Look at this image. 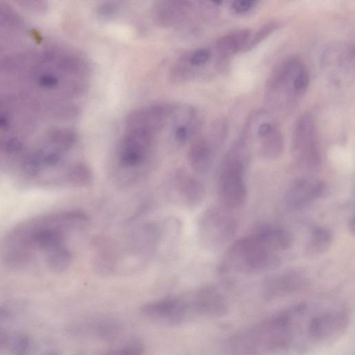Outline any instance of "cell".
<instances>
[{
    "label": "cell",
    "mask_w": 355,
    "mask_h": 355,
    "mask_svg": "<svg viewBox=\"0 0 355 355\" xmlns=\"http://www.w3.org/2000/svg\"><path fill=\"white\" fill-rule=\"evenodd\" d=\"M89 223L86 214L69 211L40 216L22 223L7 236L3 246L2 258L12 268L29 264L36 252L66 247L70 236L85 230Z\"/></svg>",
    "instance_id": "6da1fadb"
},
{
    "label": "cell",
    "mask_w": 355,
    "mask_h": 355,
    "mask_svg": "<svg viewBox=\"0 0 355 355\" xmlns=\"http://www.w3.org/2000/svg\"><path fill=\"white\" fill-rule=\"evenodd\" d=\"M141 312L148 319L167 325H180L193 313L190 301L172 298L147 303Z\"/></svg>",
    "instance_id": "8fae6325"
},
{
    "label": "cell",
    "mask_w": 355,
    "mask_h": 355,
    "mask_svg": "<svg viewBox=\"0 0 355 355\" xmlns=\"http://www.w3.org/2000/svg\"><path fill=\"white\" fill-rule=\"evenodd\" d=\"M304 64L297 58H290L280 65L270 78L266 96L270 105L292 108L304 95L297 86V78Z\"/></svg>",
    "instance_id": "277c9868"
},
{
    "label": "cell",
    "mask_w": 355,
    "mask_h": 355,
    "mask_svg": "<svg viewBox=\"0 0 355 355\" xmlns=\"http://www.w3.org/2000/svg\"><path fill=\"white\" fill-rule=\"evenodd\" d=\"M254 234L274 253L289 250L293 243L292 236L288 231L274 225H261L255 230Z\"/></svg>",
    "instance_id": "ac0fdd59"
},
{
    "label": "cell",
    "mask_w": 355,
    "mask_h": 355,
    "mask_svg": "<svg viewBox=\"0 0 355 355\" xmlns=\"http://www.w3.org/2000/svg\"><path fill=\"white\" fill-rule=\"evenodd\" d=\"M278 23L276 22H272L264 26L257 32L252 42L250 44V47H254L257 44L260 43L262 41L265 40V38L274 32L278 28Z\"/></svg>",
    "instance_id": "484cf974"
},
{
    "label": "cell",
    "mask_w": 355,
    "mask_h": 355,
    "mask_svg": "<svg viewBox=\"0 0 355 355\" xmlns=\"http://www.w3.org/2000/svg\"><path fill=\"white\" fill-rule=\"evenodd\" d=\"M256 5V2L253 0H241L234 2L232 8L236 13L244 14L250 11Z\"/></svg>",
    "instance_id": "83f0119b"
},
{
    "label": "cell",
    "mask_w": 355,
    "mask_h": 355,
    "mask_svg": "<svg viewBox=\"0 0 355 355\" xmlns=\"http://www.w3.org/2000/svg\"><path fill=\"white\" fill-rule=\"evenodd\" d=\"M177 110L171 103H159L136 110L128 117V130H143L156 135L166 125Z\"/></svg>",
    "instance_id": "9c48e42d"
},
{
    "label": "cell",
    "mask_w": 355,
    "mask_h": 355,
    "mask_svg": "<svg viewBox=\"0 0 355 355\" xmlns=\"http://www.w3.org/2000/svg\"><path fill=\"white\" fill-rule=\"evenodd\" d=\"M202 219L203 239L213 247H220L230 241L238 229L236 219L225 210H210Z\"/></svg>",
    "instance_id": "ba28073f"
},
{
    "label": "cell",
    "mask_w": 355,
    "mask_h": 355,
    "mask_svg": "<svg viewBox=\"0 0 355 355\" xmlns=\"http://www.w3.org/2000/svg\"><path fill=\"white\" fill-rule=\"evenodd\" d=\"M247 143L242 140L236 143L227 154L219 179V195L225 208L241 207L247 199L245 172L249 163Z\"/></svg>",
    "instance_id": "3957f363"
},
{
    "label": "cell",
    "mask_w": 355,
    "mask_h": 355,
    "mask_svg": "<svg viewBox=\"0 0 355 355\" xmlns=\"http://www.w3.org/2000/svg\"><path fill=\"white\" fill-rule=\"evenodd\" d=\"M190 303L193 313L207 316H221L227 310L225 298L211 287L200 290Z\"/></svg>",
    "instance_id": "9a60e30c"
},
{
    "label": "cell",
    "mask_w": 355,
    "mask_h": 355,
    "mask_svg": "<svg viewBox=\"0 0 355 355\" xmlns=\"http://www.w3.org/2000/svg\"><path fill=\"white\" fill-rule=\"evenodd\" d=\"M260 152L267 160H276L284 152V141L281 133L275 127L269 134L260 139Z\"/></svg>",
    "instance_id": "44dd1931"
},
{
    "label": "cell",
    "mask_w": 355,
    "mask_h": 355,
    "mask_svg": "<svg viewBox=\"0 0 355 355\" xmlns=\"http://www.w3.org/2000/svg\"><path fill=\"white\" fill-rule=\"evenodd\" d=\"M326 190V185L321 180L307 177L299 178L289 188L286 201L290 207L301 210L323 196Z\"/></svg>",
    "instance_id": "4fadbf2b"
},
{
    "label": "cell",
    "mask_w": 355,
    "mask_h": 355,
    "mask_svg": "<svg viewBox=\"0 0 355 355\" xmlns=\"http://www.w3.org/2000/svg\"><path fill=\"white\" fill-rule=\"evenodd\" d=\"M349 324V316L343 311H331L313 318L308 326L310 338L318 341L332 339L343 334Z\"/></svg>",
    "instance_id": "7c38bea8"
},
{
    "label": "cell",
    "mask_w": 355,
    "mask_h": 355,
    "mask_svg": "<svg viewBox=\"0 0 355 355\" xmlns=\"http://www.w3.org/2000/svg\"><path fill=\"white\" fill-rule=\"evenodd\" d=\"M9 337L6 331L0 329V349L6 345L8 343Z\"/></svg>",
    "instance_id": "f1b7e54d"
},
{
    "label": "cell",
    "mask_w": 355,
    "mask_h": 355,
    "mask_svg": "<svg viewBox=\"0 0 355 355\" xmlns=\"http://www.w3.org/2000/svg\"><path fill=\"white\" fill-rule=\"evenodd\" d=\"M251 37L248 30L235 31L222 37L216 43V49L222 55H232L243 50Z\"/></svg>",
    "instance_id": "d6986e66"
},
{
    "label": "cell",
    "mask_w": 355,
    "mask_h": 355,
    "mask_svg": "<svg viewBox=\"0 0 355 355\" xmlns=\"http://www.w3.org/2000/svg\"><path fill=\"white\" fill-rule=\"evenodd\" d=\"M188 1H159L153 8L154 22L160 27L170 28L185 18L192 8Z\"/></svg>",
    "instance_id": "e0dca14e"
},
{
    "label": "cell",
    "mask_w": 355,
    "mask_h": 355,
    "mask_svg": "<svg viewBox=\"0 0 355 355\" xmlns=\"http://www.w3.org/2000/svg\"><path fill=\"white\" fill-rule=\"evenodd\" d=\"M292 152L297 164L307 170H316L321 165L314 121L310 114L301 116L296 123Z\"/></svg>",
    "instance_id": "8992f818"
},
{
    "label": "cell",
    "mask_w": 355,
    "mask_h": 355,
    "mask_svg": "<svg viewBox=\"0 0 355 355\" xmlns=\"http://www.w3.org/2000/svg\"><path fill=\"white\" fill-rule=\"evenodd\" d=\"M32 341L27 335H19L12 343L14 355H30L32 352Z\"/></svg>",
    "instance_id": "d4e9b609"
},
{
    "label": "cell",
    "mask_w": 355,
    "mask_h": 355,
    "mask_svg": "<svg viewBox=\"0 0 355 355\" xmlns=\"http://www.w3.org/2000/svg\"><path fill=\"white\" fill-rule=\"evenodd\" d=\"M72 259V253L68 246L54 250L46 255L47 266L54 272H62L68 270Z\"/></svg>",
    "instance_id": "7402d4cb"
},
{
    "label": "cell",
    "mask_w": 355,
    "mask_h": 355,
    "mask_svg": "<svg viewBox=\"0 0 355 355\" xmlns=\"http://www.w3.org/2000/svg\"><path fill=\"white\" fill-rule=\"evenodd\" d=\"M332 234L323 227H314L306 245L305 253L307 256L316 257L325 253L332 243Z\"/></svg>",
    "instance_id": "ffe728a7"
},
{
    "label": "cell",
    "mask_w": 355,
    "mask_h": 355,
    "mask_svg": "<svg viewBox=\"0 0 355 355\" xmlns=\"http://www.w3.org/2000/svg\"><path fill=\"white\" fill-rule=\"evenodd\" d=\"M230 267L243 272H256L276 267L278 258L253 234L233 244L227 254Z\"/></svg>",
    "instance_id": "5b68a950"
},
{
    "label": "cell",
    "mask_w": 355,
    "mask_h": 355,
    "mask_svg": "<svg viewBox=\"0 0 355 355\" xmlns=\"http://www.w3.org/2000/svg\"><path fill=\"white\" fill-rule=\"evenodd\" d=\"M306 283L305 277L296 272L273 276L266 281L265 295L270 299L283 296L301 290Z\"/></svg>",
    "instance_id": "2e32d148"
},
{
    "label": "cell",
    "mask_w": 355,
    "mask_h": 355,
    "mask_svg": "<svg viewBox=\"0 0 355 355\" xmlns=\"http://www.w3.org/2000/svg\"><path fill=\"white\" fill-rule=\"evenodd\" d=\"M183 58L190 67H199L210 59L211 52L206 48H200L183 56Z\"/></svg>",
    "instance_id": "603a6c76"
},
{
    "label": "cell",
    "mask_w": 355,
    "mask_h": 355,
    "mask_svg": "<svg viewBox=\"0 0 355 355\" xmlns=\"http://www.w3.org/2000/svg\"><path fill=\"white\" fill-rule=\"evenodd\" d=\"M205 189L202 183L189 174H177L172 180L170 194L173 200L185 207L198 206L205 198Z\"/></svg>",
    "instance_id": "5bb4252c"
},
{
    "label": "cell",
    "mask_w": 355,
    "mask_h": 355,
    "mask_svg": "<svg viewBox=\"0 0 355 355\" xmlns=\"http://www.w3.org/2000/svg\"><path fill=\"white\" fill-rule=\"evenodd\" d=\"M227 131L226 123L220 121L214 124L209 137H200L193 142L189 150L188 160L194 170L204 174L210 170L215 150L225 140Z\"/></svg>",
    "instance_id": "52a82bcc"
},
{
    "label": "cell",
    "mask_w": 355,
    "mask_h": 355,
    "mask_svg": "<svg viewBox=\"0 0 355 355\" xmlns=\"http://www.w3.org/2000/svg\"><path fill=\"white\" fill-rule=\"evenodd\" d=\"M278 313L235 334L228 355H265L287 347L293 338V320L301 307Z\"/></svg>",
    "instance_id": "7a4b0ae2"
},
{
    "label": "cell",
    "mask_w": 355,
    "mask_h": 355,
    "mask_svg": "<svg viewBox=\"0 0 355 355\" xmlns=\"http://www.w3.org/2000/svg\"><path fill=\"white\" fill-rule=\"evenodd\" d=\"M117 10L116 6L111 3H104L100 5L97 10V16L102 19H108L112 17Z\"/></svg>",
    "instance_id": "4316f807"
},
{
    "label": "cell",
    "mask_w": 355,
    "mask_h": 355,
    "mask_svg": "<svg viewBox=\"0 0 355 355\" xmlns=\"http://www.w3.org/2000/svg\"><path fill=\"white\" fill-rule=\"evenodd\" d=\"M145 349L139 341H132L118 350L110 352L106 355H144Z\"/></svg>",
    "instance_id": "cb8c5ba5"
},
{
    "label": "cell",
    "mask_w": 355,
    "mask_h": 355,
    "mask_svg": "<svg viewBox=\"0 0 355 355\" xmlns=\"http://www.w3.org/2000/svg\"><path fill=\"white\" fill-rule=\"evenodd\" d=\"M156 135L143 130H128L120 146L119 161L125 168L144 163L151 151Z\"/></svg>",
    "instance_id": "30bf717a"
}]
</instances>
